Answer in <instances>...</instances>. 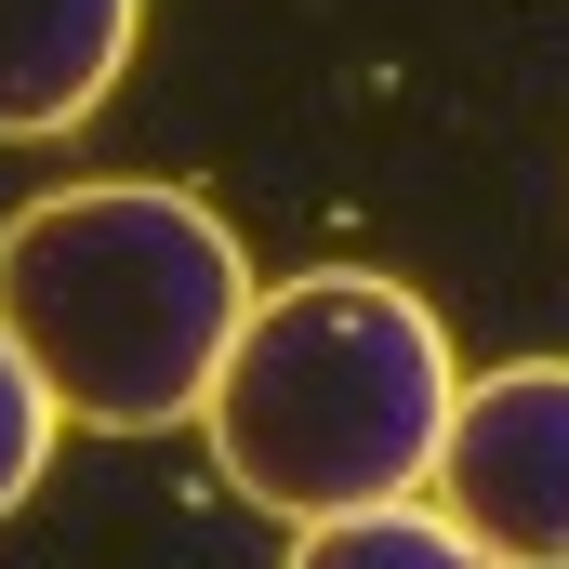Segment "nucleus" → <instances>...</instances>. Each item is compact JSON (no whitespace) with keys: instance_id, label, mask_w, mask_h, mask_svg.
<instances>
[{"instance_id":"nucleus-1","label":"nucleus","mask_w":569,"mask_h":569,"mask_svg":"<svg viewBox=\"0 0 569 569\" xmlns=\"http://www.w3.org/2000/svg\"><path fill=\"white\" fill-rule=\"evenodd\" d=\"M252 252L199 186H53L0 226V331L40 358L67 425L172 437L212 411L239 331H252Z\"/></svg>"},{"instance_id":"nucleus-2","label":"nucleus","mask_w":569,"mask_h":569,"mask_svg":"<svg viewBox=\"0 0 569 569\" xmlns=\"http://www.w3.org/2000/svg\"><path fill=\"white\" fill-rule=\"evenodd\" d=\"M450 411H463V358H450L425 291L371 279V266H305L252 305L199 437H212L239 503L318 530V517L437 490Z\"/></svg>"},{"instance_id":"nucleus-3","label":"nucleus","mask_w":569,"mask_h":569,"mask_svg":"<svg viewBox=\"0 0 569 569\" xmlns=\"http://www.w3.org/2000/svg\"><path fill=\"white\" fill-rule=\"evenodd\" d=\"M437 503L503 569H569V358H490L463 385Z\"/></svg>"},{"instance_id":"nucleus-4","label":"nucleus","mask_w":569,"mask_h":569,"mask_svg":"<svg viewBox=\"0 0 569 569\" xmlns=\"http://www.w3.org/2000/svg\"><path fill=\"white\" fill-rule=\"evenodd\" d=\"M146 0H0V146H67L133 80Z\"/></svg>"},{"instance_id":"nucleus-5","label":"nucleus","mask_w":569,"mask_h":569,"mask_svg":"<svg viewBox=\"0 0 569 569\" xmlns=\"http://www.w3.org/2000/svg\"><path fill=\"white\" fill-rule=\"evenodd\" d=\"M291 569H503L450 503H358V517H318V530H291Z\"/></svg>"},{"instance_id":"nucleus-6","label":"nucleus","mask_w":569,"mask_h":569,"mask_svg":"<svg viewBox=\"0 0 569 569\" xmlns=\"http://www.w3.org/2000/svg\"><path fill=\"white\" fill-rule=\"evenodd\" d=\"M53 437H67V398L40 385V358L0 331V517H27V490H40V463H53Z\"/></svg>"}]
</instances>
